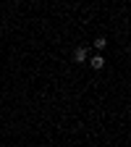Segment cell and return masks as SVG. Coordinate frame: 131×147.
I'll list each match as a JSON object with an SVG mask.
<instances>
[{
	"instance_id": "cell-3",
	"label": "cell",
	"mask_w": 131,
	"mask_h": 147,
	"mask_svg": "<svg viewBox=\"0 0 131 147\" xmlns=\"http://www.w3.org/2000/svg\"><path fill=\"white\" fill-rule=\"evenodd\" d=\"M95 47L97 50H105L107 47V40H105V37H97V40H95Z\"/></svg>"
},
{
	"instance_id": "cell-1",
	"label": "cell",
	"mask_w": 131,
	"mask_h": 147,
	"mask_svg": "<svg viewBox=\"0 0 131 147\" xmlns=\"http://www.w3.org/2000/svg\"><path fill=\"white\" fill-rule=\"evenodd\" d=\"M87 47H76V50H73V61H76V63H84L87 61Z\"/></svg>"
},
{
	"instance_id": "cell-2",
	"label": "cell",
	"mask_w": 131,
	"mask_h": 147,
	"mask_svg": "<svg viewBox=\"0 0 131 147\" xmlns=\"http://www.w3.org/2000/svg\"><path fill=\"white\" fill-rule=\"evenodd\" d=\"M89 66H92V68H95V71H100V68L105 66V58H102V55H95V58H92V61H89Z\"/></svg>"
}]
</instances>
